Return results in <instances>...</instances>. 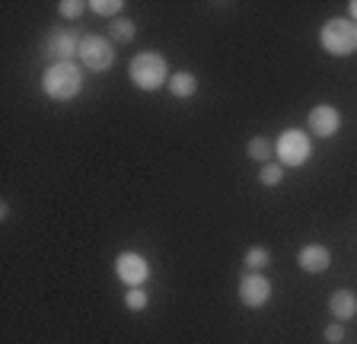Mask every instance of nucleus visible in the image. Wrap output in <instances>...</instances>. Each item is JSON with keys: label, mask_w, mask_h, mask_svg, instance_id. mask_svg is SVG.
Segmentation results:
<instances>
[{"label": "nucleus", "mask_w": 357, "mask_h": 344, "mask_svg": "<svg viewBox=\"0 0 357 344\" xmlns=\"http://www.w3.org/2000/svg\"><path fill=\"white\" fill-rule=\"evenodd\" d=\"M89 10H93V13H99V16H115L119 10H125V3H121V0H93V3H89Z\"/></svg>", "instance_id": "obj_18"}, {"label": "nucleus", "mask_w": 357, "mask_h": 344, "mask_svg": "<svg viewBox=\"0 0 357 344\" xmlns=\"http://www.w3.org/2000/svg\"><path fill=\"white\" fill-rule=\"evenodd\" d=\"M58 10H61V16H67V19H77V16L86 10V3H83V0H61Z\"/></svg>", "instance_id": "obj_19"}, {"label": "nucleus", "mask_w": 357, "mask_h": 344, "mask_svg": "<svg viewBox=\"0 0 357 344\" xmlns=\"http://www.w3.org/2000/svg\"><path fill=\"white\" fill-rule=\"evenodd\" d=\"M245 153H249V159H255V163H268V159L275 157V147H271L265 137H252L249 147H245Z\"/></svg>", "instance_id": "obj_14"}, {"label": "nucleus", "mask_w": 357, "mask_h": 344, "mask_svg": "<svg viewBox=\"0 0 357 344\" xmlns=\"http://www.w3.org/2000/svg\"><path fill=\"white\" fill-rule=\"evenodd\" d=\"M125 306L131 309V313H141V309H147V293H144L141 287H128V293H125Z\"/></svg>", "instance_id": "obj_16"}, {"label": "nucleus", "mask_w": 357, "mask_h": 344, "mask_svg": "<svg viewBox=\"0 0 357 344\" xmlns=\"http://www.w3.org/2000/svg\"><path fill=\"white\" fill-rule=\"evenodd\" d=\"M80 42L83 38L77 36L74 29H54L52 36H48V42H45V52L52 54L58 64H64V61H70L74 54H80Z\"/></svg>", "instance_id": "obj_8"}, {"label": "nucleus", "mask_w": 357, "mask_h": 344, "mask_svg": "<svg viewBox=\"0 0 357 344\" xmlns=\"http://www.w3.org/2000/svg\"><path fill=\"white\" fill-rule=\"evenodd\" d=\"M134 32H137V26H134L131 19L115 16L109 23V38H115V42H134Z\"/></svg>", "instance_id": "obj_13"}, {"label": "nucleus", "mask_w": 357, "mask_h": 344, "mask_svg": "<svg viewBox=\"0 0 357 344\" xmlns=\"http://www.w3.org/2000/svg\"><path fill=\"white\" fill-rule=\"evenodd\" d=\"M80 64L86 70H96V74H102V70H109L112 64H115V48H112V42L105 36H86L80 42Z\"/></svg>", "instance_id": "obj_5"}, {"label": "nucleus", "mask_w": 357, "mask_h": 344, "mask_svg": "<svg viewBox=\"0 0 357 344\" xmlns=\"http://www.w3.org/2000/svg\"><path fill=\"white\" fill-rule=\"evenodd\" d=\"M328 313L335 319H354L357 315V297L351 290H335L328 297Z\"/></svg>", "instance_id": "obj_11"}, {"label": "nucleus", "mask_w": 357, "mask_h": 344, "mask_svg": "<svg viewBox=\"0 0 357 344\" xmlns=\"http://www.w3.org/2000/svg\"><path fill=\"white\" fill-rule=\"evenodd\" d=\"M115 274L125 287H141L144 281L150 277V268H147V258L137 252H121L115 258Z\"/></svg>", "instance_id": "obj_6"}, {"label": "nucleus", "mask_w": 357, "mask_h": 344, "mask_svg": "<svg viewBox=\"0 0 357 344\" xmlns=\"http://www.w3.org/2000/svg\"><path fill=\"white\" fill-rule=\"evenodd\" d=\"M275 153L281 159V166H303L306 159L312 157V143H310V134L300 131V127H290L278 137L275 143Z\"/></svg>", "instance_id": "obj_4"}, {"label": "nucleus", "mask_w": 357, "mask_h": 344, "mask_svg": "<svg viewBox=\"0 0 357 344\" xmlns=\"http://www.w3.org/2000/svg\"><path fill=\"white\" fill-rule=\"evenodd\" d=\"M319 42L335 58L354 54L357 52V23H351V19H328L319 32Z\"/></svg>", "instance_id": "obj_3"}, {"label": "nucleus", "mask_w": 357, "mask_h": 344, "mask_svg": "<svg viewBox=\"0 0 357 344\" xmlns=\"http://www.w3.org/2000/svg\"><path fill=\"white\" fill-rule=\"evenodd\" d=\"M281 179H284V166H271V163H265V166L259 169V182H261V185H268V188L278 185Z\"/></svg>", "instance_id": "obj_17"}, {"label": "nucleus", "mask_w": 357, "mask_h": 344, "mask_svg": "<svg viewBox=\"0 0 357 344\" xmlns=\"http://www.w3.org/2000/svg\"><path fill=\"white\" fill-rule=\"evenodd\" d=\"M239 299H243L249 309H259L271 299V281H268L261 271H249V274L239 281Z\"/></svg>", "instance_id": "obj_7"}, {"label": "nucleus", "mask_w": 357, "mask_h": 344, "mask_svg": "<svg viewBox=\"0 0 357 344\" xmlns=\"http://www.w3.org/2000/svg\"><path fill=\"white\" fill-rule=\"evenodd\" d=\"M297 265L306 271V274H322V271L332 265V252H328L326 246H316V242H310V246L300 249Z\"/></svg>", "instance_id": "obj_10"}, {"label": "nucleus", "mask_w": 357, "mask_h": 344, "mask_svg": "<svg viewBox=\"0 0 357 344\" xmlns=\"http://www.w3.org/2000/svg\"><path fill=\"white\" fill-rule=\"evenodd\" d=\"M169 93L176 99H192L198 93V77L188 74V70H178V74L169 77Z\"/></svg>", "instance_id": "obj_12"}, {"label": "nucleus", "mask_w": 357, "mask_h": 344, "mask_svg": "<svg viewBox=\"0 0 357 344\" xmlns=\"http://www.w3.org/2000/svg\"><path fill=\"white\" fill-rule=\"evenodd\" d=\"M128 77H131V83L137 86V90L153 93V90H160L163 83H169V68H166L163 54L141 52L137 58L131 61V68H128Z\"/></svg>", "instance_id": "obj_2"}, {"label": "nucleus", "mask_w": 357, "mask_h": 344, "mask_svg": "<svg viewBox=\"0 0 357 344\" xmlns=\"http://www.w3.org/2000/svg\"><path fill=\"white\" fill-rule=\"evenodd\" d=\"M348 13H351V23H357V0H351L348 3Z\"/></svg>", "instance_id": "obj_21"}, {"label": "nucleus", "mask_w": 357, "mask_h": 344, "mask_svg": "<svg viewBox=\"0 0 357 344\" xmlns=\"http://www.w3.org/2000/svg\"><path fill=\"white\" fill-rule=\"evenodd\" d=\"M344 338V329L342 325H338V322H332V325H328L326 329V341H332V344H338Z\"/></svg>", "instance_id": "obj_20"}, {"label": "nucleus", "mask_w": 357, "mask_h": 344, "mask_svg": "<svg viewBox=\"0 0 357 344\" xmlns=\"http://www.w3.org/2000/svg\"><path fill=\"white\" fill-rule=\"evenodd\" d=\"M306 118H310V134L316 137H335L342 127V112L335 105H316Z\"/></svg>", "instance_id": "obj_9"}, {"label": "nucleus", "mask_w": 357, "mask_h": 344, "mask_svg": "<svg viewBox=\"0 0 357 344\" xmlns=\"http://www.w3.org/2000/svg\"><path fill=\"white\" fill-rule=\"evenodd\" d=\"M42 90L48 99H58V102H67V99L80 96L83 90V74L77 64L64 61V64H48V70L42 74Z\"/></svg>", "instance_id": "obj_1"}, {"label": "nucleus", "mask_w": 357, "mask_h": 344, "mask_svg": "<svg viewBox=\"0 0 357 344\" xmlns=\"http://www.w3.org/2000/svg\"><path fill=\"white\" fill-rule=\"evenodd\" d=\"M245 268L249 271H261V268H268V262H271V252H268L265 246H252L249 252H245Z\"/></svg>", "instance_id": "obj_15"}]
</instances>
